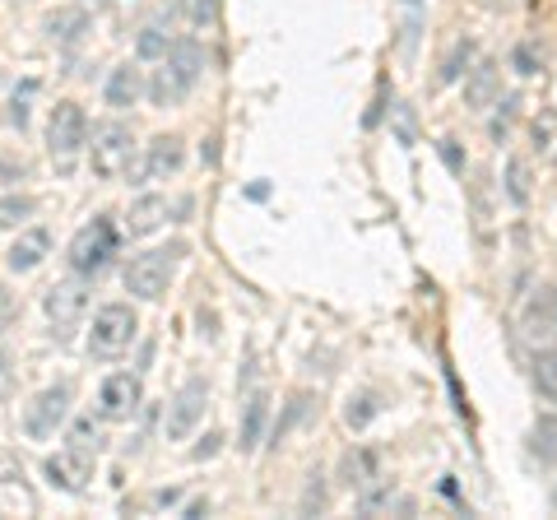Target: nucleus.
I'll list each match as a JSON object with an SVG mask.
<instances>
[{
	"instance_id": "nucleus-18",
	"label": "nucleus",
	"mask_w": 557,
	"mask_h": 520,
	"mask_svg": "<svg viewBox=\"0 0 557 520\" xmlns=\"http://www.w3.org/2000/svg\"><path fill=\"white\" fill-rule=\"evenodd\" d=\"M102 94H108L112 108H135L139 94H145V79H139L135 65H116V71L108 75V89Z\"/></svg>"
},
{
	"instance_id": "nucleus-16",
	"label": "nucleus",
	"mask_w": 557,
	"mask_h": 520,
	"mask_svg": "<svg viewBox=\"0 0 557 520\" xmlns=\"http://www.w3.org/2000/svg\"><path fill=\"white\" fill-rule=\"evenodd\" d=\"M265 423H270V395H265V391H256L251 400H247V409H242L237 446H242V450H256V446H260V432H265Z\"/></svg>"
},
{
	"instance_id": "nucleus-21",
	"label": "nucleus",
	"mask_w": 557,
	"mask_h": 520,
	"mask_svg": "<svg viewBox=\"0 0 557 520\" xmlns=\"http://www.w3.org/2000/svg\"><path fill=\"white\" fill-rule=\"evenodd\" d=\"M33 210H38V205H33V196H0V233H5V228H20L24 219H33Z\"/></svg>"
},
{
	"instance_id": "nucleus-13",
	"label": "nucleus",
	"mask_w": 557,
	"mask_h": 520,
	"mask_svg": "<svg viewBox=\"0 0 557 520\" xmlns=\"http://www.w3.org/2000/svg\"><path fill=\"white\" fill-rule=\"evenodd\" d=\"M525 339L534 344L539 354L544 349H557V288L544 293V302H539L530 311V321H525Z\"/></svg>"
},
{
	"instance_id": "nucleus-5",
	"label": "nucleus",
	"mask_w": 557,
	"mask_h": 520,
	"mask_svg": "<svg viewBox=\"0 0 557 520\" xmlns=\"http://www.w3.org/2000/svg\"><path fill=\"white\" fill-rule=\"evenodd\" d=\"M112 256H116V233L108 219H94L89 228H79L75 242H70V270L75 274H98Z\"/></svg>"
},
{
	"instance_id": "nucleus-17",
	"label": "nucleus",
	"mask_w": 557,
	"mask_h": 520,
	"mask_svg": "<svg viewBox=\"0 0 557 520\" xmlns=\"http://www.w3.org/2000/svg\"><path fill=\"white\" fill-rule=\"evenodd\" d=\"M84 33H89V14L84 10H57V14H47V38L57 42V47H75Z\"/></svg>"
},
{
	"instance_id": "nucleus-14",
	"label": "nucleus",
	"mask_w": 557,
	"mask_h": 520,
	"mask_svg": "<svg viewBox=\"0 0 557 520\" xmlns=\"http://www.w3.org/2000/svg\"><path fill=\"white\" fill-rule=\"evenodd\" d=\"M168 214H172L168 196H139V200L131 205V214H126V233H131V237H149L153 228H163Z\"/></svg>"
},
{
	"instance_id": "nucleus-11",
	"label": "nucleus",
	"mask_w": 557,
	"mask_h": 520,
	"mask_svg": "<svg viewBox=\"0 0 557 520\" xmlns=\"http://www.w3.org/2000/svg\"><path fill=\"white\" fill-rule=\"evenodd\" d=\"M196 79L200 75H190L182 61H159V71H153V79H149V98L159 102V108H177V102L196 89Z\"/></svg>"
},
{
	"instance_id": "nucleus-31",
	"label": "nucleus",
	"mask_w": 557,
	"mask_h": 520,
	"mask_svg": "<svg viewBox=\"0 0 557 520\" xmlns=\"http://www.w3.org/2000/svg\"><path fill=\"white\" fill-rule=\"evenodd\" d=\"M516 65H520V75H534V57H530V51H525V47H520V51H516Z\"/></svg>"
},
{
	"instance_id": "nucleus-3",
	"label": "nucleus",
	"mask_w": 557,
	"mask_h": 520,
	"mask_svg": "<svg viewBox=\"0 0 557 520\" xmlns=\"http://www.w3.org/2000/svg\"><path fill=\"white\" fill-rule=\"evenodd\" d=\"M139 335V321L126 302H108L94 311V331H89V354L94 358H116L126 354Z\"/></svg>"
},
{
	"instance_id": "nucleus-1",
	"label": "nucleus",
	"mask_w": 557,
	"mask_h": 520,
	"mask_svg": "<svg viewBox=\"0 0 557 520\" xmlns=\"http://www.w3.org/2000/svg\"><path fill=\"white\" fill-rule=\"evenodd\" d=\"M47 149H51V163L61 172H70V163L79 159V149H89V116H84L79 102H57V108H51Z\"/></svg>"
},
{
	"instance_id": "nucleus-12",
	"label": "nucleus",
	"mask_w": 557,
	"mask_h": 520,
	"mask_svg": "<svg viewBox=\"0 0 557 520\" xmlns=\"http://www.w3.org/2000/svg\"><path fill=\"white\" fill-rule=\"evenodd\" d=\"M186 163V149L177 135H159V140L149 145V159H145V177L149 182H163V177H177Z\"/></svg>"
},
{
	"instance_id": "nucleus-8",
	"label": "nucleus",
	"mask_w": 557,
	"mask_h": 520,
	"mask_svg": "<svg viewBox=\"0 0 557 520\" xmlns=\"http://www.w3.org/2000/svg\"><path fill=\"white\" fill-rule=\"evenodd\" d=\"M42 311H47V321L57 325V331H75V325L84 321V311H89V284H79V280H65V284H51L42 293Z\"/></svg>"
},
{
	"instance_id": "nucleus-15",
	"label": "nucleus",
	"mask_w": 557,
	"mask_h": 520,
	"mask_svg": "<svg viewBox=\"0 0 557 520\" xmlns=\"http://www.w3.org/2000/svg\"><path fill=\"white\" fill-rule=\"evenodd\" d=\"M47 251H51V237H47V228H28L20 242L10 247V256H5V265L14 270V274H28V270H38L42 260H47Z\"/></svg>"
},
{
	"instance_id": "nucleus-26",
	"label": "nucleus",
	"mask_w": 557,
	"mask_h": 520,
	"mask_svg": "<svg viewBox=\"0 0 557 520\" xmlns=\"http://www.w3.org/2000/svg\"><path fill=\"white\" fill-rule=\"evenodd\" d=\"M186 20L190 24H214V0H186Z\"/></svg>"
},
{
	"instance_id": "nucleus-23",
	"label": "nucleus",
	"mask_w": 557,
	"mask_h": 520,
	"mask_svg": "<svg viewBox=\"0 0 557 520\" xmlns=\"http://www.w3.org/2000/svg\"><path fill=\"white\" fill-rule=\"evenodd\" d=\"M70 446L89 450V456H98L102 450V428L94 419H75V428H70Z\"/></svg>"
},
{
	"instance_id": "nucleus-28",
	"label": "nucleus",
	"mask_w": 557,
	"mask_h": 520,
	"mask_svg": "<svg viewBox=\"0 0 557 520\" xmlns=\"http://www.w3.org/2000/svg\"><path fill=\"white\" fill-rule=\"evenodd\" d=\"M10 395H14V368H10V358L0 354V405H5Z\"/></svg>"
},
{
	"instance_id": "nucleus-29",
	"label": "nucleus",
	"mask_w": 557,
	"mask_h": 520,
	"mask_svg": "<svg viewBox=\"0 0 557 520\" xmlns=\"http://www.w3.org/2000/svg\"><path fill=\"white\" fill-rule=\"evenodd\" d=\"M511 200H525V163H511Z\"/></svg>"
},
{
	"instance_id": "nucleus-7",
	"label": "nucleus",
	"mask_w": 557,
	"mask_h": 520,
	"mask_svg": "<svg viewBox=\"0 0 557 520\" xmlns=\"http://www.w3.org/2000/svg\"><path fill=\"white\" fill-rule=\"evenodd\" d=\"M70 400H75L70 381H57V386H47L38 400L28 405V413H24L28 437H57V428L70 419Z\"/></svg>"
},
{
	"instance_id": "nucleus-20",
	"label": "nucleus",
	"mask_w": 557,
	"mask_h": 520,
	"mask_svg": "<svg viewBox=\"0 0 557 520\" xmlns=\"http://www.w3.org/2000/svg\"><path fill=\"white\" fill-rule=\"evenodd\" d=\"M493 94H497V71H493V65H479L474 79L465 84L469 108H487V102H493Z\"/></svg>"
},
{
	"instance_id": "nucleus-6",
	"label": "nucleus",
	"mask_w": 557,
	"mask_h": 520,
	"mask_svg": "<svg viewBox=\"0 0 557 520\" xmlns=\"http://www.w3.org/2000/svg\"><path fill=\"white\" fill-rule=\"evenodd\" d=\"M205 405H209V386L200 376H190L186 386L172 395V405H168V423H163L168 442H186L190 432H196V423L205 419Z\"/></svg>"
},
{
	"instance_id": "nucleus-19",
	"label": "nucleus",
	"mask_w": 557,
	"mask_h": 520,
	"mask_svg": "<svg viewBox=\"0 0 557 520\" xmlns=\"http://www.w3.org/2000/svg\"><path fill=\"white\" fill-rule=\"evenodd\" d=\"M172 47H177V38L149 24V28H139V38H135V57H139V61H168Z\"/></svg>"
},
{
	"instance_id": "nucleus-24",
	"label": "nucleus",
	"mask_w": 557,
	"mask_h": 520,
	"mask_svg": "<svg viewBox=\"0 0 557 520\" xmlns=\"http://www.w3.org/2000/svg\"><path fill=\"white\" fill-rule=\"evenodd\" d=\"M534 450H539V456H557V419H544V423H539V432H534Z\"/></svg>"
},
{
	"instance_id": "nucleus-27",
	"label": "nucleus",
	"mask_w": 557,
	"mask_h": 520,
	"mask_svg": "<svg viewBox=\"0 0 557 520\" xmlns=\"http://www.w3.org/2000/svg\"><path fill=\"white\" fill-rule=\"evenodd\" d=\"M372 413H376V405H372V395H362V400H358V409H354V405H348V428H362V423H368V419H372Z\"/></svg>"
},
{
	"instance_id": "nucleus-30",
	"label": "nucleus",
	"mask_w": 557,
	"mask_h": 520,
	"mask_svg": "<svg viewBox=\"0 0 557 520\" xmlns=\"http://www.w3.org/2000/svg\"><path fill=\"white\" fill-rule=\"evenodd\" d=\"M214 450H219V437H214V432H209L205 446H196V460H209V456H214Z\"/></svg>"
},
{
	"instance_id": "nucleus-22",
	"label": "nucleus",
	"mask_w": 557,
	"mask_h": 520,
	"mask_svg": "<svg viewBox=\"0 0 557 520\" xmlns=\"http://www.w3.org/2000/svg\"><path fill=\"white\" fill-rule=\"evenodd\" d=\"M534 386L557 405V349H544L534 358Z\"/></svg>"
},
{
	"instance_id": "nucleus-4",
	"label": "nucleus",
	"mask_w": 557,
	"mask_h": 520,
	"mask_svg": "<svg viewBox=\"0 0 557 520\" xmlns=\"http://www.w3.org/2000/svg\"><path fill=\"white\" fill-rule=\"evenodd\" d=\"M177 256H182V247L135 256L126 265V293H135L139 302H159L172 284V274H177Z\"/></svg>"
},
{
	"instance_id": "nucleus-10",
	"label": "nucleus",
	"mask_w": 557,
	"mask_h": 520,
	"mask_svg": "<svg viewBox=\"0 0 557 520\" xmlns=\"http://www.w3.org/2000/svg\"><path fill=\"white\" fill-rule=\"evenodd\" d=\"M42 470H47L51 488L84 493V488H89V479H94V456H89V450H79V446H65V450H57V456H47Z\"/></svg>"
},
{
	"instance_id": "nucleus-2",
	"label": "nucleus",
	"mask_w": 557,
	"mask_h": 520,
	"mask_svg": "<svg viewBox=\"0 0 557 520\" xmlns=\"http://www.w3.org/2000/svg\"><path fill=\"white\" fill-rule=\"evenodd\" d=\"M131 153H135V135L126 121H102V126H94L89 135V163L102 182H116L121 172L131 168Z\"/></svg>"
},
{
	"instance_id": "nucleus-25",
	"label": "nucleus",
	"mask_w": 557,
	"mask_h": 520,
	"mask_svg": "<svg viewBox=\"0 0 557 520\" xmlns=\"http://www.w3.org/2000/svg\"><path fill=\"white\" fill-rule=\"evenodd\" d=\"M534 131H544L548 135V145H544V153L557 163V116L553 112H539V121H534Z\"/></svg>"
},
{
	"instance_id": "nucleus-9",
	"label": "nucleus",
	"mask_w": 557,
	"mask_h": 520,
	"mask_svg": "<svg viewBox=\"0 0 557 520\" xmlns=\"http://www.w3.org/2000/svg\"><path fill=\"white\" fill-rule=\"evenodd\" d=\"M139 400H145V391H139V376L135 372L102 376V386H98V413L108 423H126L131 413L139 409Z\"/></svg>"
}]
</instances>
